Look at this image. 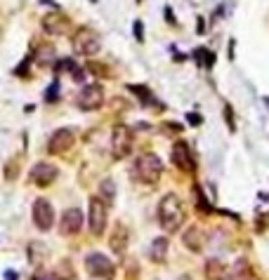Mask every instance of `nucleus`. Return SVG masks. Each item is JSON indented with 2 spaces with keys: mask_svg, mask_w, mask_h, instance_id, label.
Listing matches in <instances>:
<instances>
[{
  "mask_svg": "<svg viewBox=\"0 0 269 280\" xmlns=\"http://www.w3.org/2000/svg\"><path fill=\"white\" fill-rule=\"evenodd\" d=\"M229 280H257V275H255V271L250 268V264L246 259H239L234 264L232 273H229Z\"/></svg>",
  "mask_w": 269,
  "mask_h": 280,
  "instance_id": "17",
  "label": "nucleus"
},
{
  "mask_svg": "<svg viewBox=\"0 0 269 280\" xmlns=\"http://www.w3.org/2000/svg\"><path fill=\"white\" fill-rule=\"evenodd\" d=\"M160 174H163V163L156 153H142L132 165V177L142 184H149V186L160 179Z\"/></svg>",
  "mask_w": 269,
  "mask_h": 280,
  "instance_id": "2",
  "label": "nucleus"
},
{
  "mask_svg": "<svg viewBox=\"0 0 269 280\" xmlns=\"http://www.w3.org/2000/svg\"><path fill=\"white\" fill-rule=\"evenodd\" d=\"M109 245L116 254H123L125 252V247H128V229H125L123 224H116V226H114V233H111Z\"/></svg>",
  "mask_w": 269,
  "mask_h": 280,
  "instance_id": "16",
  "label": "nucleus"
},
{
  "mask_svg": "<svg viewBox=\"0 0 269 280\" xmlns=\"http://www.w3.org/2000/svg\"><path fill=\"white\" fill-rule=\"evenodd\" d=\"M104 104V87L102 85H85L76 97V106L80 111H97Z\"/></svg>",
  "mask_w": 269,
  "mask_h": 280,
  "instance_id": "7",
  "label": "nucleus"
},
{
  "mask_svg": "<svg viewBox=\"0 0 269 280\" xmlns=\"http://www.w3.org/2000/svg\"><path fill=\"white\" fill-rule=\"evenodd\" d=\"M194 198H196L198 209H201L203 215H210V212H212V207L208 205V200H205V195H203V191H201V186H194Z\"/></svg>",
  "mask_w": 269,
  "mask_h": 280,
  "instance_id": "23",
  "label": "nucleus"
},
{
  "mask_svg": "<svg viewBox=\"0 0 269 280\" xmlns=\"http://www.w3.org/2000/svg\"><path fill=\"white\" fill-rule=\"evenodd\" d=\"M71 45H73V52L80 54V57H95L97 52L102 50V38L97 36L92 29H80L76 31Z\"/></svg>",
  "mask_w": 269,
  "mask_h": 280,
  "instance_id": "4",
  "label": "nucleus"
},
{
  "mask_svg": "<svg viewBox=\"0 0 269 280\" xmlns=\"http://www.w3.org/2000/svg\"><path fill=\"white\" fill-rule=\"evenodd\" d=\"M80 229H83V212L78 207L64 209L62 222H59V233L62 236H76Z\"/></svg>",
  "mask_w": 269,
  "mask_h": 280,
  "instance_id": "12",
  "label": "nucleus"
},
{
  "mask_svg": "<svg viewBox=\"0 0 269 280\" xmlns=\"http://www.w3.org/2000/svg\"><path fill=\"white\" fill-rule=\"evenodd\" d=\"M43 29L45 33H50V36H64V33H69V29H71V22L66 19L64 15H45L43 17Z\"/></svg>",
  "mask_w": 269,
  "mask_h": 280,
  "instance_id": "13",
  "label": "nucleus"
},
{
  "mask_svg": "<svg viewBox=\"0 0 269 280\" xmlns=\"http://www.w3.org/2000/svg\"><path fill=\"white\" fill-rule=\"evenodd\" d=\"M59 99V83L55 80V83H50V87H47V92H45V101L47 104H52V101Z\"/></svg>",
  "mask_w": 269,
  "mask_h": 280,
  "instance_id": "25",
  "label": "nucleus"
},
{
  "mask_svg": "<svg viewBox=\"0 0 269 280\" xmlns=\"http://www.w3.org/2000/svg\"><path fill=\"white\" fill-rule=\"evenodd\" d=\"M106 222H109V205L99 195H92L90 207H87V229H90V233L99 238L106 231Z\"/></svg>",
  "mask_w": 269,
  "mask_h": 280,
  "instance_id": "3",
  "label": "nucleus"
},
{
  "mask_svg": "<svg viewBox=\"0 0 269 280\" xmlns=\"http://www.w3.org/2000/svg\"><path fill=\"white\" fill-rule=\"evenodd\" d=\"M170 158H173V165L177 167V170H182V172H187V174L196 170V160H194L191 146L187 144V142H175Z\"/></svg>",
  "mask_w": 269,
  "mask_h": 280,
  "instance_id": "8",
  "label": "nucleus"
},
{
  "mask_svg": "<svg viewBox=\"0 0 269 280\" xmlns=\"http://www.w3.org/2000/svg\"><path fill=\"white\" fill-rule=\"evenodd\" d=\"M31 280H66V278H62L57 273H36Z\"/></svg>",
  "mask_w": 269,
  "mask_h": 280,
  "instance_id": "26",
  "label": "nucleus"
},
{
  "mask_svg": "<svg viewBox=\"0 0 269 280\" xmlns=\"http://www.w3.org/2000/svg\"><path fill=\"white\" fill-rule=\"evenodd\" d=\"M205 278L208 280H229V268L220 259H208L205 261Z\"/></svg>",
  "mask_w": 269,
  "mask_h": 280,
  "instance_id": "15",
  "label": "nucleus"
},
{
  "mask_svg": "<svg viewBox=\"0 0 269 280\" xmlns=\"http://www.w3.org/2000/svg\"><path fill=\"white\" fill-rule=\"evenodd\" d=\"M31 217H33L36 229H40V231H50L52 226H55V207H52L50 200H45V198H38V200L33 202Z\"/></svg>",
  "mask_w": 269,
  "mask_h": 280,
  "instance_id": "9",
  "label": "nucleus"
},
{
  "mask_svg": "<svg viewBox=\"0 0 269 280\" xmlns=\"http://www.w3.org/2000/svg\"><path fill=\"white\" fill-rule=\"evenodd\" d=\"M130 90H132L135 94H137V97H139L142 101H144V104H156V99H153L151 92H149V90H146L144 85H130Z\"/></svg>",
  "mask_w": 269,
  "mask_h": 280,
  "instance_id": "24",
  "label": "nucleus"
},
{
  "mask_svg": "<svg viewBox=\"0 0 269 280\" xmlns=\"http://www.w3.org/2000/svg\"><path fill=\"white\" fill-rule=\"evenodd\" d=\"M47 259V247H45L43 243H31L29 245V261L31 264H40V261H45Z\"/></svg>",
  "mask_w": 269,
  "mask_h": 280,
  "instance_id": "19",
  "label": "nucleus"
},
{
  "mask_svg": "<svg viewBox=\"0 0 269 280\" xmlns=\"http://www.w3.org/2000/svg\"><path fill=\"white\" fill-rule=\"evenodd\" d=\"M189 122H196V125H198V122H201V118H198V115H194V113H189Z\"/></svg>",
  "mask_w": 269,
  "mask_h": 280,
  "instance_id": "30",
  "label": "nucleus"
},
{
  "mask_svg": "<svg viewBox=\"0 0 269 280\" xmlns=\"http://www.w3.org/2000/svg\"><path fill=\"white\" fill-rule=\"evenodd\" d=\"M194 59H196L198 64L203 66V68H210L212 61H215V57H212V52H208L205 47H201V50L194 52Z\"/></svg>",
  "mask_w": 269,
  "mask_h": 280,
  "instance_id": "22",
  "label": "nucleus"
},
{
  "mask_svg": "<svg viewBox=\"0 0 269 280\" xmlns=\"http://www.w3.org/2000/svg\"><path fill=\"white\" fill-rule=\"evenodd\" d=\"M85 268L92 278H106L114 275V261L109 257H104L102 252H90L85 257Z\"/></svg>",
  "mask_w": 269,
  "mask_h": 280,
  "instance_id": "6",
  "label": "nucleus"
},
{
  "mask_svg": "<svg viewBox=\"0 0 269 280\" xmlns=\"http://www.w3.org/2000/svg\"><path fill=\"white\" fill-rule=\"evenodd\" d=\"M135 38H137V40H142V22H135Z\"/></svg>",
  "mask_w": 269,
  "mask_h": 280,
  "instance_id": "28",
  "label": "nucleus"
},
{
  "mask_svg": "<svg viewBox=\"0 0 269 280\" xmlns=\"http://www.w3.org/2000/svg\"><path fill=\"white\" fill-rule=\"evenodd\" d=\"M36 61H38V64H43V66L55 64V61H57L55 47H52V45H43V47H40V52H36Z\"/></svg>",
  "mask_w": 269,
  "mask_h": 280,
  "instance_id": "21",
  "label": "nucleus"
},
{
  "mask_svg": "<svg viewBox=\"0 0 269 280\" xmlns=\"http://www.w3.org/2000/svg\"><path fill=\"white\" fill-rule=\"evenodd\" d=\"M57 174H59V170L52 165V163H36V165L31 167L29 181L36 184V186H40V188H45L57 179Z\"/></svg>",
  "mask_w": 269,
  "mask_h": 280,
  "instance_id": "10",
  "label": "nucleus"
},
{
  "mask_svg": "<svg viewBox=\"0 0 269 280\" xmlns=\"http://www.w3.org/2000/svg\"><path fill=\"white\" fill-rule=\"evenodd\" d=\"M99 198H102L106 205L114 202V198H116V184L111 179H104L102 184H99Z\"/></svg>",
  "mask_w": 269,
  "mask_h": 280,
  "instance_id": "20",
  "label": "nucleus"
},
{
  "mask_svg": "<svg viewBox=\"0 0 269 280\" xmlns=\"http://www.w3.org/2000/svg\"><path fill=\"white\" fill-rule=\"evenodd\" d=\"M76 142V134H73L71 127H59L55 134L50 136L47 142V151L50 153H66Z\"/></svg>",
  "mask_w": 269,
  "mask_h": 280,
  "instance_id": "11",
  "label": "nucleus"
},
{
  "mask_svg": "<svg viewBox=\"0 0 269 280\" xmlns=\"http://www.w3.org/2000/svg\"><path fill=\"white\" fill-rule=\"evenodd\" d=\"M184 219H187V209L184 202L180 200L177 193H166L158 202V224L166 233H177L182 229Z\"/></svg>",
  "mask_w": 269,
  "mask_h": 280,
  "instance_id": "1",
  "label": "nucleus"
},
{
  "mask_svg": "<svg viewBox=\"0 0 269 280\" xmlns=\"http://www.w3.org/2000/svg\"><path fill=\"white\" fill-rule=\"evenodd\" d=\"M135 149V142H132V129L128 125H116L114 132H111V153L116 160L128 158Z\"/></svg>",
  "mask_w": 269,
  "mask_h": 280,
  "instance_id": "5",
  "label": "nucleus"
},
{
  "mask_svg": "<svg viewBox=\"0 0 269 280\" xmlns=\"http://www.w3.org/2000/svg\"><path fill=\"white\" fill-rule=\"evenodd\" d=\"M71 76H73V80H76V83H83V80H85V71H83V68H78V66L71 71Z\"/></svg>",
  "mask_w": 269,
  "mask_h": 280,
  "instance_id": "27",
  "label": "nucleus"
},
{
  "mask_svg": "<svg viewBox=\"0 0 269 280\" xmlns=\"http://www.w3.org/2000/svg\"><path fill=\"white\" fill-rule=\"evenodd\" d=\"M19 275H17L15 271H5V280H17Z\"/></svg>",
  "mask_w": 269,
  "mask_h": 280,
  "instance_id": "29",
  "label": "nucleus"
},
{
  "mask_svg": "<svg viewBox=\"0 0 269 280\" xmlns=\"http://www.w3.org/2000/svg\"><path fill=\"white\" fill-rule=\"evenodd\" d=\"M149 254H151L153 261H166V257H168V238L166 236L156 238V240L151 243V250H149Z\"/></svg>",
  "mask_w": 269,
  "mask_h": 280,
  "instance_id": "18",
  "label": "nucleus"
},
{
  "mask_svg": "<svg viewBox=\"0 0 269 280\" xmlns=\"http://www.w3.org/2000/svg\"><path fill=\"white\" fill-rule=\"evenodd\" d=\"M182 243L187 250L191 252H203L205 247V233L201 226H189V229L182 233Z\"/></svg>",
  "mask_w": 269,
  "mask_h": 280,
  "instance_id": "14",
  "label": "nucleus"
}]
</instances>
